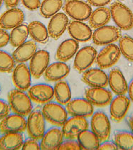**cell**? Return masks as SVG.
Wrapping results in <instances>:
<instances>
[{
  "instance_id": "cell-1",
  "label": "cell",
  "mask_w": 133,
  "mask_h": 150,
  "mask_svg": "<svg viewBox=\"0 0 133 150\" xmlns=\"http://www.w3.org/2000/svg\"><path fill=\"white\" fill-rule=\"evenodd\" d=\"M111 17L117 27L128 31L133 28V13L123 3L115 1L110 6Z\"/></svg>"
},
{
  "instance_id": "cell-2",
  "label": "cell",
  "mask_w": 133,
  "mask_h": 150,
  "mask_svg": "<svg viewBox=\"0 0 133 150\" xmlns=\"http://www.w3.org/2000/svg\"><path fill=\"white\" fill-rule=\"evenodd\" d=\"M9 103L14 113L22 116H27L33 110L32 100L24 91L13 89L8 96Z\"/></svg>"
},
{
  "instance_id": "cell-3",
  "label": "cell",
  "mask_w": 133,
  "mask_h": 150,
  "mask_svg": "<svg viewBox=\"0 0 133 150\" xmlns=\"http://www.w3.org/2000/svg\"><path fill=\"white\" fill-rule=\"evenodd\" d=\"M64 10L71 19L80 21L88 20L93 11L90 4L81 0H66Z\"/></svg>"
},
{
  "instance_id": "cell-4",
  "label": "cell",
  "mask_w": 133,
  "mask_h": 150,
  "mask_svg": "<svg viewBox=\"0 0 133 150\" xmlns=\"http://www.w3.org/2000/svg\"><path fill=\"white\" fill-rule=\"evenodd\" d=\"M45 120L53 125L61 127L68 119V112L62 105L58 103H49L44 104L42 110Z\"/></svg>"
},
{
  "instance_id": "cell-5",
  "label": "cell",
  "mask_w": 133,
  "mask_h": 150,
  "mask_svg": "<svg viewBox=\"0 0 133 150\" xmlns=\"http://www.w3.org/2000/svg\"><path fill=\"white\" fill-rule=\"evenodd\" d=\"M91 131L98 137L100 142L108 139L110 134V122L107 115L102 111L93 113L91 121Z\"/></svg>"
},
{
  "instance_id": "cell-6",
  "label": "cell",
  "mask_w": 133,
  "mask_h": 150,
  "mask_svg": "<svg viewBox=\"0 0 133 150\" xmlns=\"http://www.w3.org/2000/svg\"><path fill=\"white\" fill-rule=\"evenodd\" d=\"M27 132L33 139H41L46 132V122L42 111L36 109L31 111L27 119Z\"/></svg>"
},
{
  "instance_id": "cell-7",
  "label": "cell",
  "mask_w": 133,
  "mask_h": 150,
  "mask_svg": "<svg viewBox=\"0 0 133 150\" xmlns=\"http://www.w3.org/2000/svg\"><path fill=\"white\" fill-rule=\"evenodd\" d=\"M121 32L117 26H103L95 30L92 40L97 46H107L119 40Z\"/></svg>"
},
{
  "instance_id": "cell-8",
  "label": "cell",
  "mask_w": 133,
  "mask_h": 150,
  "mask_svg": "<svg viewBox=\"0 0 133 150\" xmlns=\"http://www.w3.org/2000/svg\"><path fill=\"white\" fill-rule=\"evenodd\" d=\"M121 56V52L117 45L111 44L100 51L96 56V63L101 69L111 68L117 63Z\"/></svg>"
},
{
  "instance_id": "cell-9",
  "label": "cell",
  "mask_w": 133,
  "mask_h": 150,
  "mask_svg": "<svg viewBox=\"0 0 133 150\" xmlns=\"http://www.w3.org/2000/svg\"><path fill=\"white\" fill-rule=\"evenodd\" d=\"M88 122L84 117L71 116L67 119L62 126L64 137L66 139H75L82 131L88 129Z\"/></svg>"
},
{
  "instance_id": "cell-10",
  "label": "cell",
  "mask_w": 133,
  "mask_h": 150,
  "mask_svg": "<svg viewBox=\"0 0 133 150\" xmlns=\"http://www.w3.org/2000/svg\"><path fill=\"white\" fill-rule=\"evenodd\" d=\"M98 53L94 47L85 46L76 53L74 67L78 72L83 73L89 69L96 59Z\"/></svg>"
},
{
  "instance_id": "cell-11",
  "label": "cell",
  "mask_w": 133,
  "mask_h": 150,
  "mask_svg": "<svg viewBox=\"0 0 133 150\" xmlns=\"http://www.w3.org/2000/svg\"><path fill=\"white\" fill-rule=\"evenodd\" d=\"M50 55L46 50L37 51L31 58L29 69L31 76L36 79H39L44 75L45 71L49 66Z\"/></svg>"
},
{
  "instance_id": "cell-12",
  "label": "cell",
  "mask_w": 133,
  "mask_h": 150,
  "mask_svg": "<svg viewBox=\"0 0 133 150\" xmlns=\"http://www.w3.org/2000/svg\"><path fill=\"white\" fill-rule=\"evenodd\" d=\"M27 121L24 116L15 114L9 115L1 120L0 132L3 134L9 132H23L26 129Z\"/></svg>"
},
{
  "instance_id": "cell-13",
  "label": "cell",
  "mask_w": 133,
  "mask_h": 150,
  "mask_svg": "<svg viewBox=\"0 0 133 150\" xmlns=\"http://www.w3.org/2000/svg\"><path fill=\"white\" fill-rule=\"evenodd\" d=\"M86 99L93 105L105 107L110 103L112 100L111 91L105 88H90L86 90Z\"/></svg>"
},
{
  "instance_id": "cell-14",
  "label": "cell",
  "mask_w": 133,
  "mask_h": 150,
  "mask_svg": "<svg viewBox=\"0 0 133 150\" xmlns=\"http://www.w3.org/2000/svg\"><path fill=\"white\" fill-rule=\"evenodd\" d=\"M130 99L125 95H118L110 102V113L114 121L120 122L127 115L130 107Z\"/></svg>"
},
{
  "instance_id": "cell-15",
  "label": "cell",
  "mask_w": 133,
  "mask_h": 150,
  "mask_svg": "<svg viewBox=\"0 0 133 150\" xmlns=\"http://www.w3.org/2000/svg\"><path fill=\"white\" fill-rule=\"evenodd\" d=\"M28 95L33 102L39 104H46L54 97V90L52 86L44 83H39L31 86Z\"/></svg>"
},
{
  "instance_id": "cell-16",
  "label": "cell",
  "mask_w": 133,
  "mask_h": 150,
  "mask_svg": "<svg viewBox=\"0 0 133 150\" xmlns=\"http://www.w3.org/2000/svg\"><path fill=\"white\" fill-rule=\"evenodd\" d=\"M66 110L71 116L88 117L93 114V105L87 99L76 98L66 105Z\"/></svg>"
},
{
  "instance_id": "cell-17",
  "label": "cell",
  "mask_w": 133,
  "mask_h": 150,
  "mask_svg": "<svg viewBox=\"0 0 133 150\" xmlns=\"http://www.w3.org/2000/svg\"><path fill=\"white\" fill-rule=\"evenodd\" d=\"M31 73L26 64L21 63L13 71L12 80L17 89L26 91L29 90L31 84Z\"/></svg>"
},
{
  "instance_id": "cell-18",
  "label": "cell",
  "mask_w": 133,
  "mask_h": 150,
  "mask_svg": "<svg viewBox=\"0 0 133 150\" xmlns=\"http://www.w3.org/2000/svg\"><path fill=\"white\" fill-rule=\"evenodd\" d=\"M83 81L91 88H105L108 85V76L100 68H90L82 75Z\"/></svg>"
},
{
  "instance_id": "cell-19",
  "label": "cell",
  "mask_w": 133,
  "mask_h": 150,
  "mask_svg": "<svg viewBox=\"0 0 133 150\" xmlns=\"http://www.w3.org/2000/svg\"><path fill=\"white\" fill-rule=\"evenodd\" d=\"M69 20L68 16L62 12L57 13L50 19L48 25V32L53 39H59L68 28Z\"/></svg>"
},
{
  "instance_id": "cell-20",
  "label": "cell",
  "mask_w": 133,
  "mask_h": 150,
  "mask_svg": "<svg viewBox=\"0 0 133 150\" xmlns=\"http://www.w3.org/2000/svg\"><path fill=\"white\" fill-rule=\"evenodd\" d=\"M67 29L70 36L78 42H87L92 39V30L83 21H69Z\"/></svg>"
},
{
  "instance_id": "cell-21",
  "label": "cell",
  "mask_w": 133,
  "mask_h": 150,
  "mask_svg": "<svg viewBox=\"0 0 133 150\" xmlns=\"http://www.w3.org/2000/svg\"><path fill=\"white\" fill-rule=\"evenodd\" d=\"M64 140V134L62 129L59 127H51L41 138V149L42 150H57Z\"/></svg>"
},
{
  "instance_id": "cell-22",
  "label": "cell",
  "mask_w": 133,
  "mask_h": 150,
  "mask_svg": "<svg viewBox=\"0 0 133 150\" xmlns=\"http://www.w3.org/2000/svg\"><path fill=\"white\" fill-rule=\"evenodd\" d=\"M24 18L22 10L18 8H11L0 16V27L5 30L14 29L22 24Z\"/></svg>"
},
{
  "instance_id": "cell-23",
  "label": "cell",
  "mask_w": 133,
  "mask_h": 150,
  "mask_svg": "<svg viewBox=\"0 0 133 150\" xmlns=\"http://www.w3.org/2000/svg\"><path fill=\"white\" fill-rule=\"evenodd\" d=\"M69 73V66L64 62L58 61L51 63L48 66L44 73V76L47 81L56 82L67 77Z\"/></svg>"
},
{
  "instance_id": "cell-24",
  "label": "cell",
  "mask_w": 133,
  "mask_h": 150,
  "mask_svg": "<svg viewBox=\"0 0 133 150\" xmlns=\"http://www.w3.org/2000/svg\"><path fill=\"white\" fill-rule=\"evenodd\" d=\"M108 85L111 91L117 96L125 95L127 92L128 86L122 71L117 68H112L108 75Z\"/></svg>"
},
{
  "instance_id": "cell-25",
  "label": "cell",
  "mask_w": 133,
  "mask_h": 150,
  "mask_svg": "<svg viewBox=\"0 0 133 150\" xmlns=\"http://www.w3.org/2000/svg\"><path fill=\"white\" fill-rule=\"evenodd\" d=\"M79 48V42L76 40L74 39L65 40L59 45L56 51V57L59 61L67 62L76 54Z\"/></svg>"
},
{
  "instance_id": "cell-26",
  "label": "cell",
  "mask_w": 133,
  "mask_h": 150,
  "mask_svg": "<svg viewBox=\"0 0 133 150\" xmlns=\"http://www.w3.org/2000/svg\"><path fill=\"white\" fill-rule=\"evenodd\" d=\"M37 50V46L34 41H26L18 46L12 54V57L16 63H25L31 60Z\"/></svg>"
},
{
  "instance_id": "cell-27",
  "label": "cell",
  "mask_w": 133,
  "mask_h": 150,
  "mask_svg": "<svg viewBox=\"0 0 133 150\" xmlns=\"http://www.w3.org/2000/svg\"><path fill=\"white\" fill-rule=\"evenodd\" d=\"M24 144L21 132L4 133L0 137V150H18Z\"/></svg>"
},
{
  "instance_id": "cell-28",
  "label": "cell",
  "mask_w": 133,
  "mask_h": 150,
  "mask_svg": "<svg viewBox=\"0 0 133 150\" xmlns=\"http://www.w3.org/2000/svg\"><path fill=\"white\" fill-rule=\"evenodd\" d=\"M110 19V9L105 6H101L92 11L89 18V24L91 28L96 29L105 26Z\"/></svg>"
},
{
  "instance_id": "cell-29",
  "label": "cell",
  "mask_w": 133,
  "mask_h": 150,
  "mask_svg": "<svg viewBox=\"0 0 133 150\" xmlns=\"http://www.w3.org/2000/svg\"><path fill=\"white\" fill-rule=\"evenodd\" d=\"M28 29L30 36L35 42L45 44L48 41L49 32L44 24L39 21H34L29 24Z\"/></svg>"
},
{
  "instance_id": "cell-30",
  "label": "cell",
  "mask_w": 133,
  "mask_h": 150,
  "mask_svg": "<svg viewBox=\"0 0 133 150\" xmlns=\"http://www.w3.org/2000/svg\"><path fill=\"white\" fill-rule=\"evenodd\" d=\"M81 149L84 150H97L100 146V139L92 131L83 130L77 137Z\"/></svg>"
},
{
  "instance_id": "cell-31",
  "label": "cell",
  "mask_w": 133,
  "mask_h": 150,
  "mask_svg": "<svg viewBox=\"0 0 133 150\" xmlns=\"http://www.w3.org/2000/svg\"><path fill=\"white\" fill-rule=\"evenodd\" d=\"M54 97L58 103L66 105L71 99V91L69 84L66 81H59L54 86Z\"/></svg>"
},
{
  "instance_id": "cell-32",
  "label": "cell",
  "mask_w": 133,
  "mask_h": 150,
  "mask_svg": "<svg viewBox=\"0 0 133 150\" xmlns=\"http://www.w3.org/2000/svg\"><path fill=\"white\" fill-rule=\"evenodd\" d=\"M29 29L25 24L14 28L9 34V43L13 47H18L25 43L29 36Z\"/></svg>"
},
{
  "instance_id": "cell-33",
  "label": "cell",
  "mask_w": 133,
  "mask_h": 150,
  "mask_svg": "<svg viewBox=\"0 0 133 150\" xmlns=\"http://www.w3.org/2000/svg\"><path fill=\"white\" fill-rule=\"evenodd\" d=\"M63 6V0H44L41 3L40 12L46 19L57 14Z\"/></svg>"
},
{
  "instance_id": "cell-34",
  "label": "cell",
  "mask_w": 133,
  "mask_h": 150,
  "mask_svg": "<svg viewBox=\"0 0 133 150\" xmlns=\"http://www.w3.org/2000/svg\"><path fill=\"white\" fill-rule=\"evenodd\" d=\"M114 142L120 149L133 150V133L122 130L116 132Z\"/></svg>"
},
{
  "instance_id": "cell-35",
  "label": "cell",
  "mask_w": 133,
  "mask_h": 150,
  "mask_svg": "<svg viewBox=\"0 0 133 150\" xmlns=\"http://www.w3.org/2000/svg\"><path fill=\"white\" fill-rule=\"evenodd\" d=\"M118 47L121 54L129 61L133 62V38L127 34L120 36Z\"/></svg>"
},
{
  "instance_id": "cell-36",
  "label": "cell",
  "mask_w": 133,
  "mask_h": 150,
  "mask_svg": "<svg viewBox=\"0 0 133 150\" xmlns=\"http://www.w3.org/2000/svg\"><path fill=\"white\" fill-rule=\"evenodd\" d=\"M15 61L12 56L4 51L0 50V72L10 73L14 71Z\"/></svg>"
},
{
  "instance_id": "cell-37",
  "label": "cell",
  "mask_w": 133,
  "mask_h": 150,
  "mask_svg": "<svg viewBox=\"0 0 133 150\" xmlns=\"http://www.w3.org/2000/svg\"><path fill=\"white\" fill-rule=\"evenodd\" d=\"M79 142L75 139H67L66 141H63L59 147V150H81Z\"/></svg>"
},
{
  "instance_id": "cell-38",
  "label": "cell",
  "mask_w": 133,
  "mask_h": 150,
  "mask_svg": "<svg viewBox=\"0 0 133 150\" xmlns=\"http://www.w3.org/2000/svg\"><path fill=\"white\" fill-rule=\"evenodd\" d=\"M21 149L23 150H40L41 146L36 139L30 138L24 142Z\"/></svg>"
},
{
  "instance_id": "cell-39",
  "label": "cell",
  "mask_w": 133,
  "mask_h": 150,
  "mask_svg": "<svg viewBox=\"0 0 133 150\" xmlns=\"http://www.w3.org/2000/svg\"><path fill=\"white\" fill-rule=\"evenodd\" d=\"M11 107L9 103L3 100H0V120L4 119L10 114Z\"/></svg>"
},
{
  "instance_id": "cell-40",
  "label": "cell",
  "mask_w": 133,
  "mask_h": 150,
  "mask_svg": "<svg viewBox=\"0 0 133 150\" xmlns=\"http://www.w3.org/2000/svg\"><path fill=\"white\" fill-rule=\"evenodd\" d=\"M21 2L25 7L31 11H35L40 8V0H21Z\"/></svg>"
},
{
  "instance_id": "cell-41",
  "label": "cell",
  "mask_w": 133,
  "mask_h": 150,
  "mask_svg": "<svg viewBox=\"0 0 133 150\" xmlns=\"http://www.w3.org/2000/svg\"><path fill=\"white\" fill-rule=\"evenodd\" d=\"M9 43V34L5 29H0V48L6 46Z\"/></svg>"
},
{
  "instance_id": "cell-42",
  "label": "cell",
  "mask_w": 133,
  "mask_h": 150,
  "mask_svg": "<svg viewBox=\"0 0 133 150\" xmlns=\"http://www.w3.org/2000/svg\"><path fill=\"white\" fill-rule=\"evenodd\" d=\"M112 0H87L88 3L91 6H96V7H101L108 5L110 3Z\"/></svg>"
},
{
  "instance_id": "cell-43",
  "label": "cell",
  "mask_w": 133,
  "mask_h": 150,
  "mask_svg": "<svg viewBox=\"0 0 133 150\" xmlns=\"http://www.w3.org/2000/svg\"><path fill=\"white\" fill-rule=\"evenodd\" d=\"M98 150H117L118 147L116 145L115 142H104L101 145L99 146Z\"/></svg>"
},
{
  "instance_id": "cell-44",
  "label": "cell",
  "mask_w": 133,
  "mask_h": 150,
  "mask_svg": "<svg viewBox=\"0 0 133 150\" xmlns=\"http://www.w3.org/2000/svg\"><path fill=\"white\" fill-rule=\"evenodd\" d=\"M20 0H4V4L7 7L14 8L19 4Z\"/></svg>"
},
{
  "instance_id": "cell-45",
  "label": "cell",
  "mask_w": 133,
  "mask_h": 150,
  "mask_svg": "<svg viewBox=\"0 0 133 150\" xmlns=\"http://www.w3.org/2000/svg\"><path fill=\"white\" fill-rule=\"evenodd\" d=\"M127 92H128L129 99L133 103V79L132 80L130 83H129L128 89H127Z\"/></svg>"
},
{
  "instance_id": "cell-46",
  "label": "cell",
  "mask_w": 133,
  "mask_h": 150,
  "mask_svg": "<svg viewBox=\"0 0 133 150\" xmlns=\"http://www.w3.org/2000/svg\"><path fill=\"white\" fill-rule=\"evenodd\" d=\"M127 121H128V124H129V127H130L131 130L132 131V133H133V115L130 116L129 117H128Z\"/></svg>"
},
{
  "instance_id": "cell-47",
  "label": "cell",
  "mask_w": 133,
  "mask_h": 150,
  "mask_svg": "<svg viewBox=\"0 0 133 150\" xmlns=\"http://www.w3.org/2000/svg\"><path fill=\"white\" fill-rule=\"evenodd\" d=\"M3 1H4V0H0V8L1 7V5H2Z\"/></svg>"
},
{
  "instance_id": "cell-48",
  "label": "cell",
  "mask_w": 133,
  "mask_h": 150,
  "mask_svg": "<svg viewBox=\"0 0 133 150\" xmlns=\"http://www.w3.org/2000/svg\"><path fill=\"white\" fill-rule=\"evenodd\" d=\"M0 93H1V88H0Z\"/></svg>"
}]
</instances>
